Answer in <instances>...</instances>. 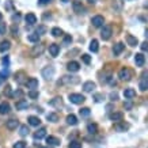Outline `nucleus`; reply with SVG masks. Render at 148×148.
<instances>
[{
	"label": "nucleus",
	"instance_id": "obj_1",
	"mask_svg": "<svg viewBox=\"0 0 148 148\" xmlns=\"http://www.w3.org/2000/svg\"><path fill=\"white\" fill-rule=\"evenodd\" d=\"M69 101H71V103H75V105H80L83 103L86 98H84V95H82V94H69Z\"/></svg>",
	"mask_w": 148,
	"mask_h": 148
},
{
	"label": "nucleus",
	"instance_id": "obj_2",
	"mask_svg": "<svg viewBox=\"0 0 148 148\" xmlns=\"http://www.w3.org/2000/svg\"><path fill=\"white\" fill-rule=\"evenodd\" d=\"M41 74H42V76L46 79V80H50V79L55 76V67L48 65V67H45L42 71H41Z\"/></svg>",
	"mask_w": 148,
	"mask_h": 148
},
{
	"label": "nucleus",
	"instance_id": "obj_3",
	"mask_svg": "<svg viewBox=\"0 0 148 148\" xmlns=\"http://www.w3.org/2000/svg\"><path fill=\"white\" fill-rule=\"evenodd\" d=\"M118 78H120L121 80H125V82L130 80V78H132L130 69H128V68H121L120 72H118Z\"/></svg>",
	"mask_w": 148,
	"mask_h": 148
},
{
	"label": "nucleus",
	"instance_id": "obj_4",
	"mask_svg": "<svg viewBox=\"0 0 148 148\" xmlns=\"http://www.w3.org/2000/svg\"><path fill=\"white\" fill-rule=\"evenodd\" d=\"M60 83H68V84H76V83H79V78L78 76H62L61 82H59V84Z\"/></svg>",
	"mask_w": 148,
	"mask_h": 148
},
{
	"label": "nucleus",
	"instance_id": "obj_5",
	"mask_svg": "<svg viewBox=\"0 0 148 148\" xmlns=\"http://www.w3.org/2000/svg\"><path fill=\"white\" fill-rule=\"evenodd\" d=\"M91 23H93L94 27H102L103 23H105V19H103V16H101V15H95L91 19Z\"/></svg>",
	"mask_w": 148,
	"mask_h": 148
},
{
	"label": "nucleus",
	"instance_id": "obj_6",
	"mask_svg": "<svg viewBox=\"0 0 148 148\" xmlns=\"http://www.w3.org/2000/svg\"><path fill=\"white\" fill-rule=\"evenodd\" d=\"M101 37H102V39H105V41H107L109 38L111 37V27L110 26H103V29H102V31H101Z\"/></svg>",
	"mask_w": 148,
	"mask_h": 148
},
{
	"label": "nucleus",
	"instance_id": "obj_7",
	"mask_svg": "<svg viewBox=\"0 0 148 148\" xmlns=\"http://www.w3.org/2000/svg\"><path fill=\"white\" fill-rule=\"evenodd\" d=\"M43 45L42 43H38V45H34V48L31 49V56L33 57H38L39 55H42V52H43Z\"/></svg>",
	"mask_w": 148,
	"mask_h": 148
},
{
	"label": "nucleus",
	"instance_id": "obj_8",
	"mask_svg": "<svg viewBox=\"0 0 148 148\" xmlns=\"http://www.w3.org/2000/svg\"><path fill=\"white\" fill-rule=\"evenodd\" d=\"M49 53L52 57H57L59 53H60V45L57 43H50L49 45Z\"/></svg>",
	"mask_w": 148,
	"mask_h": 148
},
{
	"label": "nucleus",
	"instance_id": "obj_9",
	"mask_svg": "<svg viewBox=\"0 0 148 148\" xmlns=\"http://www.w3.org/2000/svg\"><path fill=\"white\" fill-rule=\"evenodd\" d=\"M95 87H97V84L94 82H86L83 84V91L84 93H93L94 90H95Z\"/></svg>",
	"mask_w": 148,
	"mask_h": 148
},
{
	"label": "nucleus",
	"instance_id": "obj_10",
	"mask_svg": "<svg viewBox=\"0 0 148 148\" xmlns=\"http://www.w3.org/2000/svg\"><path fill=\"white\" fill-rule=\"evenodd\" d=\"M67 68H68L69 72H78V71L80 69V64H79L78 61H69Z\"/></svg>",
	"mask_w": 148,
	"mask_h": 148
},
{
	"label": "nucleus",
	"instance_id": "obj_11",
	"mask_svg": "<svg viewBox=\"0 0 148 148\" xmlns=\"http://www.w3.org/2000/svg\"><path fill=\"white\" fill-rule=\"evenodd\" d=\"M26 86H27V88H30V91L36 90V88H38V80L36 78H30L29 80H26Z\"/></svg>",
	"mask_w": 148,
	"mask_h": 148
},
{
	"label": "nucleus",
	"instance_id": "obj_12",
	"mask_svg": "<svg viewBox=\"0 0 148 148\" xmlns=\"http://www.w3.org/2000/svg\"><path fill=\"white\" fill-rule=\"evenodd\" d=\"M124 118V114L121 111H114V113H111L110 114V120L111 121H114V122H121Z\"/></svg>",
	"mask_w": 148,
	"mask_h": 148
},
{
	"label": "nucleus",
	"instance_id": "obj_13",
	"mask_svg": "<svg viewBox=\"0 0 148 148\" xmlns=\"http://www.w3.org/2000/svg\"><path fill=\"white\" fill-rule=\"evenodd\" d=\"M6 126H7V129H10V130H14V129H16L19 126V122L16 121V120H14V118H11V120H8L6 122Z\"/></svg>",
	"mask_w": 148,
	"mask_h": 148
},
{
	"label": "nucleus",
	"instance_id": "obj_14",
	"mask_svg": "<svg viewBox=\"0 0 148 148\" xmlns=\"http://www.w3.org/2000/svg\"><path fill=\"white\" fill-rule=\"evenodd\" d=\"M11 110V106L8 102H1L0 103V114H8Z\"/></svg>",
	"mask_w": 148,
	"mask_h": 148
},
{
	"label": "nucleus",
	"instance_id": "obj_15",
	"mask_svg": "<svg viewBox=\"0 0 148 148\" xmlns=\"http://www.w3.org/2000/svg\"><path fill=\"white\" fill-rule=\"evenodd\" d=\"M25 19H26V23H27V25H34V23H37V16L33 12L27 14L25 16Z\"/></svg>",
	"mask_w": 148,
	"mask_h": 148
},
{
	"label": "nucleus",
	"instance_id": "obj_16",
	"mask_svg": "<svg viewBox=\"0 0 148 148\" xmlns=\"http://www.w3.org/2000/svg\"><path fill=\"white\" fill-rule=\"evenodd\" d=\"M15 107H16L18 110H25V109H27V107H29V102H27V101H25V99H20V101H18V102H16Z\"/></svg>",
	"mask_w": 148,
	"mask_h": 148
},
{
	"label": "nucleus",
	"instance_id": "obj_17",
	"mask_svg": "<svg viewBox=\"0 0 148 148\" xmlns=\"http://www.w3.org/2000/svg\"><path fill=\"white\" fill-rule=\"evenodd\" d=\"M124 97L126 99H132L136 97V91L133 90V88H125L124 90Z\"/></svg>",
	"mask_w": 148,
	"mask_h": 148
},
{
	"label": "nucleus",
	"instance_id": "obj_18",
	"mask_svg": "<svg viewBox=\"0 0 148 148\" xmlns=\"http://www.w3.org/2000/svg\"><path fill=\"white\" fill-rule=\"evenodd\" d=\"M144 61H145V59H144V56H143L141 53H137V55L135 56V62L137 67H143V65H144Z\"/></svg>",
	"mask_w": 148,
	"mask_h": 148
},
{
	"label": "nucleus",
	"instance_id": "obj_19",
	"mask_svg": "<svg viewBox=\"0 0 148 148\" xmlns=\"http://www.w3.org/2000/svg\"><path fill=\"white\" fill-rule=\"evenodd\" d=\"M124 48H125V45H124L122 42H118V43H116L114 46H113V53L116 56H118L121 52L124 50Z\"/></svg>",
	"mask_w": 148,
	"mask_h": 148
},
{
	"label": "nucleus",
	"instance_id": "obj_20",
	"mask_svg": "<svg viewBox=\"0 0 148 148\" xmlns=\"http://www.w3.org/2000/svg\"><path fill=\"white\" fill-rule=\"evenodd\" d=\"M139 87H140L141 91H145L148 88V78H145V74H143V78H141V80H140Z\"/></svg>",
	"mask_w": 148,
	"mask_h": 148
},
{
	"label": "nucleus",
	"instance_id": "obj_21",
	"mask_svg": "<svg viewBox=\"0 0 148 148\" xmlns=\"http://www.w3.org/2000/svg\"><path fill=\"white\" fill-rule=\"evenodd\" d=\"M46 143L50 144V145H55V147L60 145V140H59L57 137H55V136H48V137H46Z\"/></svg>",
	"mask_w": 148,
	"mask_h": 148
},
{
	"label": "nucleus",
	"instance_id": "obj_22",
	"mask_svg": "<svg viewBox=\"0 0 148 148\" xmlns=\"http://www.w3.org/2000/svg\"><path fill=\"white\" fill-rule=\"evenodd\" d=\"M130 128V125L128 122H118L117 125H116V129L118 130V132H125V130H128Z\"/></svg>",
	"mask_w": 148,
	"mask_h": 148
},
{
	"label": "nucleus",
	"instance_id": "obj_23",
	"mask_svg": "<svg viewBox=\"0 0 148 148\" xmlns=\"http://www.w3.org/2000/svg\"><path fill=\"white\" fill-rule=\"evenodd\" d=\"M45 136H46V129H45V128H41V129H38L37 132L34 133V139H36V140H41Z\"/></svg>",
	"mask_w": 148,
	"mask_h": 148
},
{
	"label": "nucleus",
	"instance_id": "obj_24",
	"mask_svg": "<svg viewBox=\"0 0 148 148\" xmlns=\"http://www.w3.org/2000/svg\"><path fill=\"white\" fill-rule=\"evenodd\" d=\"M27 121H29V124H30L31 126H38L41 124V120L38 117H36V116H30V117L27 118Z\"/></svg>",
	"mask_w": 148,
	"mask_h": 148
},
{
	"label": "nucleus",
	"instance_id": "obj_25",
	"mask_svg": "<svg viewBox=\"0 0 148 148\" xmlns=\"http://www.w3.org/2000/svg\"><path fill=\"white\" fill-rule=\"evenodd\" d=\"M72 6H74L75 12H78V14H83V11H84V8H83V6H82V1H74V3H72Z\"/></svg>",
	"mask_w": 148,
	"mask_h": 148
},
{
	"label": "nucleus",
	"instance_id": "obj_26",
	"mask_svg": "<svg viewBox=\"0 0 148 148\" xmlns=\"http://www.w3.org/2000/svg\"><path fill=\"white\" fill-rule=\"evenodd\" d=\"M10 48H11V42H10L8 39H6V41H3V42L0 43V52H1V53L7 52Z\"/></svg>",
	"mask_w": 148,
	"mask_h": 148
},
{
	"label": "nucleus",
	"instance_id": "obj_27",
	"mask_svg": "<svg viewBox=\"0 0 148 148\" xmlns=\"http://www.w3.org/2000/svg\"><path fill=\"white\" fill-rule=\"evenodd\" d=\"M126 42H128V45H130V46H136V45L139 43V41H137V38L136 37L128 34V36H126Z\"/></svg>",
	"mask_w": 148,
	"mask_h": 148
},
{
	"label": "nucleus",
	"instance_id": "obj_28",
	"mask_svg": "<svg viewBox=\"0 0 148 148\" xmlns=\"http://www.w3.org/2000/svg\"><path fill=\"white\" fill-rule=\"evenodd\" d=\"M67 124L68 125H76L78 124V117L75 114H68L67 116Z\"/></svg>",
	"mask_w": 148,
	"mask_h": 148
},
{
	"label": "nucleus",
	"instance_id": "obj_29",
	"mask_svg": "<svg viewBox=\"0 0 148 148\" xmlns=\"http://www.w3.org/2000/svg\"><path fill=\"white\" fill-rule=\"evenodd\" d=\"M87 130H88L90 135H95L98 132V125L97 124H88L87 125Z\"/></svg>",
	"mask_w": 148,
	"mask_h": 148
},
{
	"label": "nucleus",
	"instance_id": "obj_30",
	"mask_svg": "<svg viewBox=\"0 0 148 148\" xmlns=\"http://www.w3.org/2000/svg\"><path fill=\"white\" fill-rule=\"evenodd\" d=\"M50 105L52 106H56V107H61L62 106V101H61V97H56L50 101Z\"/></svg>",
	"mask_w": 148,
	"mask_h": 148
},
{
	"label": "nucleus",
	"instance_id": "obj_31",
	"mask_svg": "<svg viewBox=\"0 0 148 148\" xmlns=\"http://www.w3.org/2000/svg\"><path fill=\"white\" fill-rule=\"evenodd\" d=\"M88 48H90V50L94 52V53H95V52H98V49H99L98 41H97V39H91V42H90V46H88Z\"/></svg>",
	"mask_w": 148,
	"mask_h": 148
},
{
	"label": "nucleus",
	"instance_id": "obj_32",
	"mask_svg": "<svg viewBox=\"0 0 148 148\" xmlns=\"http://www.w3.org/2000/svg\"><path fill=\"white\" fill-rule=\"evenodd\" d=\"M113 8L116 10V11H121L122 10V1L121 0H113Z\"/></svg>",
	"mask_w": 148,
	"mask_h": 148
},
{
	"label": "nucleus",
	"instance_id": "obj_33",
	"mask_svg": "<svg viewBox=\"0 0 148 148\" xmlns=\"http://www.w3.org/2000/svg\"><path fill=\"white\" fill-rule=\"evenodd\" d=\"M46 120L50 121V122H57L59 121V116L56 113H49V114H46Z\"/></svg>",
	"mask_w": 148,
	"mask_h": 148
},
{
	"label": "nucleus",
	"instance_id": "obj_34",
	"mask_svg": "<svg viewBox=\"0 0 148 148\" xmlns=\"http://www.w3.org/2000/svg\"><path fill=\"white\" fill-rule=\"evenodd\" d=\"M19 135L23 136V137L29 135V128H27V125H20V126H19Z\"/></svg>",
	"mask_w": 148,
	"mask_h": 148
},
{
	"label": "nucleus",
	"instance_id": "obj_35",
	"mask_svg": "<svg viewBox=\"0 0 148 148\" xmlns=\"http://www.w3.org/2000/svg\"><path fill=\"white\" fill-rule=\"evenodd\" d=\"M52 36L53 37H60V36H62V30L59 27H53L52 29Z\"/></svg>",
	"mask_w": 148,
	"mask_h": 148
},
{
	"label": "nucleus",
	"instance_id": "obj_36",
	"mask_svg": "<svg viewBox=\"0 0 148 148\" xmlns=\"http://www.w3.org/2000/svg\"><path fill=\"white\" fill-rule=\"evenodd\" d=\"M79 113H80L82 117H88L91 111H90V109H88V107H82L80 110H79Z\"/></svg>",
	"mask_w": 148,
	"mask_h": 148
},
{
	"label": "nucleus",
	"instance_id": "obj_37",
	"mask_svg": "<svg viewBox=\"0 0 148 148\" xmlns=\"http://www.w3.org/2000/svg\"><path fill=\"white\" fill-rule=\"evenodd\" d=\"M27 39H29L30 42H38V39H39V36H38V34H36V33H33V34H30V36L27 37Z\"/></svg>",
	"mask_w": 148,
	"mask_h": 148
},
{
	"label": "nucleus",
	"instance_id": "obj_38",
	"mask_svg": "<svg viewBox=\"0 0 148 148\" xmlns=\"http://www.w3.org/2000/svg\"><path fill=\"white\" fill-rule=\"evenodd\" d=\"M68 148H82V143L71 141V143H69V145H68Z\"/></svg>",
	"mask_w": 148,
	"mask_h": 148
},
{
	"label": "nucleus",
	"instance_id": "obj_39",
	"mask_svg": "<svg viewBox=\"0 0 148 148\" xmlns=\"http://www.w3.org/2000/svg\"><path fill=\"white\" fill-rule=\"evenodd\" d=\"M23 76H25V74H23V72H18V74L15 75V80L18 82V83H22V82H23V79H22Z\"/></svg>",
	"mask_w": 148,
	"mask_h": 148
},
{
	"label": "nucleus",
	"instance_id": "obj_40",
	"mask_svg": "<svg viewBox=\"0 0 148 148\" xmlns=\"http://www.w3.org/2000/svg\"><path fill=\"white\" fill-rule=\"evenodd\" d=\"M94 99H95V102H102L105 97H103V94H95L94 95Z\"/></svg>",
	"mask_w": 148,
	"mask_h": 148
},
{
	"label": "nucleus",
	"instance_id": "obj_41",
	"mask_svg": "<svg viewBox=\"0 0 148 148\" xmlns=\"http://www.w3.org/2000/svg\"><path fill=\"white\" fill-rule=\"evenodd\" d=\"M14 148H26V143L25 141H16L14 144Z\"/></svg>",
	"mask_w": 148,
	"mask_h": 148
},
{
	"label": "nucleus",
	"instance_id": "obj_42",
	"mask_svg": "<svg viewBox=\"0 0 148 148\" xmlns=\"http://www.w3.org/2000/svg\"><path fill=\"white\" fill-rule=\"evenodd\" d=\"M45 31H46V27H45V26H39V27L37 29V31H36V34L41 36V34H43Z\"/></svg>",
	"mask_w": 148,
	"mask_h": 148
},
{
	"label": "nucleus",
	"instance_id": "obj_43",
	"mask_svg": "<svg viewBox=\"0 0 148 148\" xmlns=\"http://www.w3.org/2000/svg\"><path fill=\"white\" fill-rule=\"evenodd\" d=\"M82 60L86 62V64H90V61H91V57L88 55H82Z\"/></svg>",
	"mask_w": 148,
	"mask_h": 148
},
{
	"label": "nucleus",
	"instance_id": "obj_44",
	"mask_svg": "<svg viewBox=\"0 0 148 148\" xmlns=\"http://www.w3.org/2000/svg\"><path fill=\"white\" fill-rule=\"evenodd\" d=\"M29 97L33 99L38 98V91H34V90H31V91H29Z\"/></svg>",
	"mask_w": 148,
	"mask_h": 148
},
{
	"label": "nucleus",
	"instance_id": "obj_45",
	"mask_svg": "<svg viewBox=\"0 0 148 148\" xmlns=\"http://www.w3.org/2000/svg\"><path fill=\"white\" fill-rule=\"evenodd\" d=\"M6 31H7L6 23H0V34H6Z\"/></svg>",
	"mask_w": 148,
	"mask_h": 148
},
{
	"label": "nucleus",
	"instance_id": "obj_46",
	"mask_svg": "<svg viewBox=\"0 0 148 148\" xmlns=\"http://www.w3.org/2000/svg\"><path fill=\"white\" fill-rule=\"evenodd\" d=\"M109 97H110V101H113V102H114V101H117V99H118V94L117 93H110V95H109Z\"/></svg>",
	"mask_w": 148,
	"mask_h": 148
},
{
	"label": "nucleus",
	"instance_id": "obj_47",
	"mask_svg": "<svg viewBox=\"0 0 148 148\" xmlns=\"http://www.w3.org/2000/svg\"><path fill=\"white\" fill-rule=\"evenodd\" d=\"M7 76H8V71H1V72H0V78H1L3 80H6Z\"/></svg>",
	"mask_w": 148,
	"mask_h": 148
},
{
	"label": "nucleus",
	"instance_id": "obj_48",
	"mask_svg": "<svg viewBox=\"0 0 148 148\" xmlns=\"http://www.w3.org/2000/svg\"><path fill=\"white\" fill-rule=\"evenodd\" d=\"M140 48H141V50H147L148 52V42L147 41H144V42L140 45Z\"/></svg>",
	"mask_w": 148,
	"mask_h": 148
},
{
	"label": "nucleus",
	"instance_id": "obj_49",
	"mask_svg": "<svg viewBox=\"0 0 148 148\" xmlns=\"http://www.w3.org/2000/svg\"><path fill=\"white\" fill-rule=\"evenodd\" d=\"M71 41H72L71 36H65V37H64V43H69Z\"/></svg>",
	"mask_w": 148,
	"mask_h": 148
},
{
	"label": "nucleus",
	"instance_id": "obj_50",
	"mask_svg": "<svg viewBox=\"0 0 148 148\" xmlns=\"http://www.w3.org/2000/svg\"><path fill=\"white\" fill-rule=\"evenodd\" d=\"M6 94L8 95V97H11V95H12V94H11V87H10V86L6 87Z\"/></svg>",
	"mask_w": 148,
	"mask_h": 148
},
{
	"label": "nucleus",
	"instance_id": "obj_51",
	"mask_svg": "<svg viewBox=\"0 0 148 148\" xmlns=\"http://www.w3.org/2000/svg\"><path fill=\"white\" fill-rule=\"evenodd\" d=\"M124 107L129 110V109H132V103H130V102H126V103H124Z\"/></svg>",
	"mask_w": 148,
	"mask_h": 148
},
{
	"label": "nucleus",
	"instance_id": "obj_52",
	"mask_svg": "<svg viewBox=\"0 0 148 148\" xmlns=\"http://www.w3.org/2000/svg\"><path fill=\"white\" fill-rule=\"evenodd\" d=\"M48 3H50V0H39V4H41V6H43V4H48Z\"/></svg>",
	"mask_w": 148,
	"mask_h": 148
},
{
	"label": "nucleus",
	"instance_id": "obj_53",
	"mask_svg": "<svg viewBox=\"0 0 148 148\" xmlns=\"http://www.w3.org/2000/svg\"><path fill=\"white\" fill-rule=\"evenodd\" d=\"M3 64H8V57H4L3 59Z\"/></svg>",
	"mask_w": 148,
	"mask_h": 148
},
{
	"label": "nucleus",
	"instance_id": "obj_54",
	"mask_svg": "<svg viewBox=\"0 0 148 148\" xmlns=\"http://www.w3.org/2000/svg\"><path fill=\"white\" fill-rule=\"evenodd\" d=\"M88 3H90V4H94V3H95V0H88Z\"/></svg>",
	"mask_w": 148,
	"mask_h": 148
},
{
	"label": "nucleus",
	"instance_id": "obj_55",
	"mask_svg": "<svg viewBox=\"0 0 148 148\" xmlns=\"http://www.w3.org/2000/svg\"><path fill=\"white\" fill-rule=\"evenodd\" d=\"M145 37H148V29L145 30Z\"/></svg>",
	"mask_w": 148,
	"mask_h": 148
},
{
	"label": "nucleus",
	"instance_id": "obj_56",
	"mask_svg": "<svg viewBox=\"0 0 148 148\" xmlns=\"http://www.w3.org/2000/svg\"><path fill=\"white\" fill-rule=\"evenodd\" d=\"M61 1H64V3H68V1H71V0H61Z\"/></svg>",
	"mask_w": 148,
	"mask_h": 148
},
{
	"label": "nucleus",
	"instance_id": "obj_57",
	"mask_svg": "<svg viewBox=\"0 0 148 148\" xmlns=\"http://www.w3.org/2000/svg\"><path fill=\"white\" fill-rule=\"evenodd\" d=\"M1 19H3V15H1V14H0V22H1Z\"/></svg>",
	"mask_w": 148,
	"mask_h": 148
},
{
	"label": "nucleus",
	"instance_id": "obj_58",
	"mask_svg": "<svg viewBox=\"0 0 148 148\" xmlns=\"http://www.w3.org/2000/svg\"><path fill=\"white\" fill-rule=\"evenodd\" d=\"M39 148H45V147H39Z\"/></svg>",
	"mask_w": 148,
	"mask_h": 148
}]
</instances>
